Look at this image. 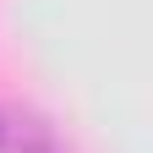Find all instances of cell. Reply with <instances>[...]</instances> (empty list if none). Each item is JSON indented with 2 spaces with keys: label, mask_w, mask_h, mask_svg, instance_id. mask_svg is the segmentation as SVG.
Listing matches in <instances>:
<instances>
[{
  "label": "cell",
  "mask_w": 153,
  "mask_h": 153,
  "mask_svg": "<svg viewBox=\"0 0 153 153\" xmlns=\"http://www.w3.org/2000/svg\"><path fill=\"white\" fill-rule=\"evenodd\" d=\"M0 153H66V148L55 142V131L44 120L0 104Z\"/></svg>",
  "instance_id": "obj_1"
}]
</instances>
